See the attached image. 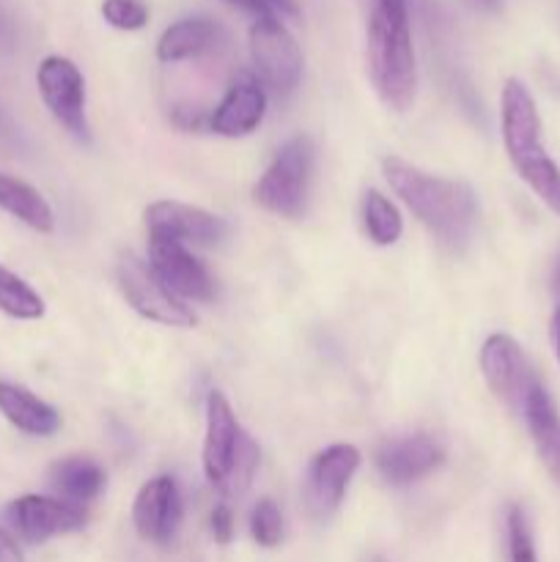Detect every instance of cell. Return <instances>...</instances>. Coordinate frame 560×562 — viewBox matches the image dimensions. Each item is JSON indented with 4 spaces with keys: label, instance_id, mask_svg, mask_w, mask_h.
Segmentation results:
<instances>
[{
    "label": "cell",
    "instance_id": "5b68a950",
    "mask_svg": "<svg viewBox=\"0 0 560 562\" xmlns=\"http://www.w3.org/2000/svg\"><path fill=\"white\" fill-rule=\"evenodd\" d=\"M115 278H119L126 302L148 322H157L163 327H192L195 324V313L157 278L152 263L126 252L115 267Z\"/></svg>",
    "mask_w": 560,
    "mask_h": 562
},
{
    "label": "cell",
    "instance_id": "4316f807",
    "mask_svg": "<svg viewBox=\"0 0 560 562\" xmlns=\"http://www.w3.org/2000/svg\"><path fill=\"white\" fill-rule=\"evenodd\" d=\"M225 3L247 11V14H253L256 20H283V16L300 14L296 0H225Z\"/></svg>",
    "mask_w": 560,
    "mask_h": 562
},
{
    "label": "cell",
    "instance_id": "4fadbf2b",
    "mask_svg": "<svg viewBox=\"0 0 560 562\" xmlns=\"http://www.w3.org/2000/svg\"><path fill=\"white\" fill-rule=\"evenodd\" d=\"M181 519H184V503L173 477L157 475L143 483L132 508V521L143 541L165 547L176 538Z\"/></svg>",
    "mask_w": 560,
    "mask_h": 562
},
{
    "label": "cell",
    "instance_id": "ffe728a7",
    "mask_svg": "<svg viewBox=\"0 0 560 562\" xmlns=\"http://www.w3.org/2000/svg\"><path fill=\"white\" fill-rule=\"evenodd\" d=\"M0 209L38 234H49L55 225L53 209L44 201L42 192L9 173H0Z\"/></svg>",
    "mask_w": 560,
    "mask_h": 562
},
{
    "label": "cell",
    "instance_id": "1f68e13d",
    "mask_svg": "<svg viewBox=\"0 0 560 562\" xmlns=\"http://www.w3.org/2000/svg\"><path fill=\"white\" fill-rule=\"evenodd\" d=\"M552 289H555V294L560 296V258H558V263H555V274H552Z\"/></svg>",
    "mask_w": 560,
    "mask_h": 562
},
{
    "label": "cell",
    "instance_id": "9c48e42d",
    "mask_svg": "<svg viewBox=\"0 0 560 562\" xmlns=\"http://www.w3.org/2000/svg\"><path fill=\"white\" fill-rule=\"evenodd\" d=\"M36 82L38 93H42L44 104L55 115V121L77 140H88L86 80H82L80 69L69 58L49 55L38 64Z\"/></svg>",
    "mask_w": 560,
    "mask_h": 562
},
{
    "label": "cell",
    "instance_id": "ba28073f",
    "mask_svg": "<svg viewBox=\"0 0 560 562\" xmlns=\"http://www.w3.org/2000/svg\"><path fill=\"white\" fill-rule=\"evenodd\" d=\"M481 371L489 390L503 401L508 409H525V401L538 387V376L533 373L525 351L508 335H489L481 349Z\"/></svg>",
    "mask_w": 560,
    "mask_h": 562
},
{
    "label": "cell",
    "instance_id": "8fae6325",
    "mask_svg": "<svg viewBox=\"0 0 560 562\" xmlns=\"http://www.w3.org/2000/svg\"><path fill=\"white\" fill-rule=\"evenodd\" d=\"M247 434L236 423L234 409L223 393H209L206 398V439H203V475L214 488L223 492L245 448Z\"/></svg>",
    "mask_w": 560,
    "mask_h": 562
},
{
    "label": "cell",
    "instance_id": "5bb4252c",
    "mask_svg": "<svg viewBox=\"0 0 560 562\" xmlns=\"http://www.w3.org/2000/svg\"><path fill=\"white\" fill-rule=\"evenodd\" d=\"M148 236H165L179 245H217L225 239L228 225L206 209L179 201H157L146 209Z\"/></svg>",
    "mask_w": 560,
    "mask_h": 562
},
{
    "label": "cell",
    "instance_id": "d6a6232c",
    "mask_svg": "<svg viewBox=\"0 0 560 562\" xmlns=\"http://www.w3.org/2000/svg\"><path fill=\"white\" fill-rule=\"evenodd\" d=\"M0 132H9V121H5L3 113H0Z\"/></svg>",
    "mask_w": 560,
    "mask_h": 562
},
{
    "label": "cell",
    "instance_id": "cb8c5ba5",
    "mask_svg": "<svg viewBox=\"0 0 560 562\" xmlns=\"http://www.w3.org/2000/svg\"><path fill=\"white\" fill-rule=\"evenodd\" d=\"M505 538H508V562H538L536 538L530 521L519 505H508L505 514Z\"/></svg>",
    "mask_w": 560,
    "mask_h": 562
},
{
    "label": "cell",
    "instance_id": "2e32d148",
    "mask_svg": "<svg viewBox=\"0 0 560 562\" xmlns=\"http://www.w3.org/2000/svg\"><path fill=\"white\" fill-rule=\"evenodd\" d=\"M267 113V93L253 77H242L225 91L209 119V130L223 137H245L258 130Z\"/></svg>",
    "mask_w": 560,
    "mask_h": 562
},
{
    "label": "cell",
    "instance_id": "e0dca14e",
    "mask_svg": "<svg viewBox=\"0 0 560 562\" xmlns=\"http://www.w3.org/2000/svg\"><path fill=\"white\" fill-rule=\"evenodd\" d=\"M223 44V27L206 16H187L173 22L157 42V58L163 64H179V60L201 58L214 53Z\"/></svg>",
    "mask_w": 560,
    "mask_h": 562
},
{
    "label": "cell",
    "instance_id": "3957f363",
    "mask_svg": "<svg viewBox=\"0 0 560 562\" xmlns=\"http://www.w3.org/2000/svg\"><path fill=\"white\" fill-rule=\"evenodd\" d=\"M500 130L508 159L533 192L560 217V168L541 143V119L533 93L516 77L505 80L500 97Z\"/></svg>",
    "mask_w": 560,
    "mask_h": 562
},
{
    "label": "cell",
    "instance_id": "484cf974",
    "mask_svg": "<svg viewBox=\"0 0 560 562\" xmlns=\"http://www.w3.org/2000/svg\"><path fill=\"white\" fill-rule=\"evenodd\" d=\"M102 16L119 31H141L148 25V5L143 0H104Z\"/></svg>",
    "mask_w": 560,
    "mask_h": 562
},
{
    "label": "cell",
    "instance_id": "7402d4cb",
    "mask_svg": "<svg viewBox=\"0 0 560 562\" xmlns=\"http://www.w3.org/2000/svg\"><path fill=\"white\" fill-rule=\"evenodd\" d=\"M362 225L373 245L390 247L401 239L404 234V220L395 203L379 190H368L362 198Z\"/></svg>",
    "mask_w": 560,
    "mask_h": 562
},
{
    "label": "cell",
    "instance_id": "7a4b0ae2",
    "mask_svg": "<svg viewBox=\"0 0 560 562\" xmlns=\"http://www.w3.org/2000/svg\"><path fill=\"white\" fill-rule=\"evenodd\" d=\"M368 71L379 99L395 113L415 104L417 64L406 0H373L368 14Z\"/></svg>",
    "mask_w": 560,
    "mask_h": 562
},
{
    "label": "cell",
    "instance_id": "9a60e30c",
    "mask_svg": "<svg viewBox=\"0 0 560 562\" xmlns=\"http://www.w3.org/2000/svg\"><path fill=\"white\" fill-rule=\"evenodd\" d=\"M445 450L428 434H412V437L388 439L377 450V470L393 486H406L421 477L432 475L443 467Z\"/></svg>",
    "mask_w": 560,
    "mask_h": 562
},
{
    "label": "cell",
    "instance_id": "7c38bea8",
    "mask_svg": "<svg viewBox=\"0 0 560 562\" xmlns=\"http://www.w3.org/2000/svg\"><path fill=\"white\" fill-rule=\"evenodd\" d=\"M148 263L179 300L209 302L214 296L212 274L187 250V245L165 239V236H152L148 239Z\"/></svg>",
    "mask_w": 560,
    "mask_h": 562
},
{
    "label": "cell",
    "instance_id": "603a6c76",
    "mask_svg": "<svg viewBox=\"0 0 560 562\" xmlns=\"http://www.w3.org/2000/svg\"><path fill=\"white\" fill-rule=\"evenodd\" d=\"M0 311L11 318L33 322V318L44 316V302L25 280L0 267Z\"/></svg>",
    "mask_w": 560,
    "mask_h": 562
},
{
    "label": "cell",
    "instance_id": "83f0119b",
    "mask_svg": "<svg viewBox=\"0 0 560 562\" xmlns=\"http://www.w3.org/2000/svg\"><path fill=\"white\" fill-rule=\"evenodd\" d=\"M209 521H212V536L217 543H228L231 536H234V514H231V508L225 503L214 505L212 516H209Z\"/></svg>",
    "mask_w": 560,
    "mask_h": 562
},
{
    "label": "cell",
    "instance_id": "52a82bcc",
    "mask_svg": "<svg viewBox=\"0 0 560 562\" xmlns=\"http://www.w3.org/2000/svg\"><path fill=\"white\" fill-rule=\"evenodd\" d=\"M360 470V450L355 445H329L311 461L302 486V499L313 519L324 521L340 508L351 477Z\"/></svg>",
    "mask_w": 560,
    "mask_h": 562
},
{
    "label": "cell",
    "instance_id": "d6986e66",
    "mask_svg": "<svg viewBox=\"0 0 560 562\" xmlns=\"http://www.w3.org/2000/svg\"><path fill=\"white\" fill-rule=\"evenodd\" d=\"M0 412L11 426L31 437H53L60 428L58 412L20 384L0 382Z\"/></svg>",
    "mask_w": 560,
    "mask_h": 562
},
{
    "label": "cell",
    "instance_id": "44dd1931",
    "mask_svg": "<svg viewBox=\"0 0 560 562\" xmlns=\"http://www.w3.org/2000/svg\"><path fill=\"white\" fill-rule=\"evenodd\" d=\"M49 481L58 494H64L66 503H91L104 488V472L97 461L91 459H64L53 464Z\"/></svg>",
    "mask_w": 560,
    "mask_h": 562
},
{
    "label": "cell",
    "instance_id": "8992f818",
    "mask_svg": "<svg viewBox=\"0 0 560 562\" xmlns=\"http://www.w3.org/2000/svg\"><path fill=\"white\" fill-rule=\"evenodd\" d=\"M250 58L256 75L269 91L285 93L300 86L302 53L280 20H256L250 27Z\"/></svg>",
    "mask_w": 560,
    "mask_h": 562
},
{
    "label": "cell",
    "instance_id": "f546056e",
    "mask_svg": "<svg viewBox=\"0 0 560 562\" xmlns=\"http://www.w3.org/2000/svg\"><path fill=\"white\" fill-rule=\"evenodd\" d=\"M552 344H555V351H558V360H560V307L555 311V316H552Z\"/></svg>",
    "mask_w": 560,
    "mask_h": 562
},
{
    "label": "cell",
    "instance_id": "6da1fadb",
    "mask_svg": "<svg viewBox=\"0 0 560 562\" xmlns=\"http://www.w3.org/2000/svg\"><path fill=\"white\" fill-rule=\"evenodd\" d=\"M382 170L390 190L412 209V214L439 241H445L453 250H461L470 241L478 217L475 195H472L470 184L426 173V170L415 168L399 157H384Z\"/></svg>",
    "mask_w": 560,
    "mask_h": 562
},
{
    "label": "cell",
    "instance_id": "4dcf8cb0",
    "mask_svg": "<svg viewBox=\"0 0 560 562\" xmlns=\"http://www.w3.org/2000/svg\"><path fill=\"white\" fill-rule=\"evenodd\" d=\"M472 3H475V5H481V9H486V11H494V9H500V0H472Z\"/></svg>",
    "mask_w": 560,
    "mask_h": 562
},
{
    "label": "cell",
    "instance_id": "f1b7e54d",
    "mask_svg": "<svg viewBox=\"0 0 560 562\" xmlns=\"http://www.w3.org/2000/svg\"><path fill=\"white\" fill-rule=\"evenodd\" d=\"M0 562H25L16 541L5 530H0Z\"/></svg>",
    "mask_w": 560,
    "mask_h": 562
},
{
    "label": "cell",
    "instance_id": "ac0fdd59",
    "mask_svg": "<svg viewBox=\"0 0 560 562\" xmlns=\"http://www.w3.org/2000/svg\"><path fill=\"white\" fill-rule=\"evenodd\" d=\"M522 417H525L527 431H530L533 445H536L538 459H541V464L547 467L552 481L560 486V415L555 409L549 393L544 390V384H538L527 395Z\"/></svg>",
    "mask_w": 560,
    "mask_h": 562
},
{
    "label": "cell",
    "instance_id": "277c9868",
    "mask_svg": "<svg viewBox=\"0 0 560 562\" xmlns=\"http://www.w3.org/2000/svg\"><path fill=\"white\" fill-rule=\"evenodd\" d=\"M313 162H316V148L311 137L296 135L285 140L253 190L258 206L280 217H300L311 195Z\"/></svg>",
    "mask_w": 560,
    "mask_h": 562
},
{
    "label": "cell",
    "instance_id": "30bf717a",
    "mask_svg": "<svg viewBox=\"0 0 560 562\" xmlns=\"http://www.w3.org/2000/svg\"><path fill=\"white\" fill-rule=\"evenodd\" d=\"M86 519L82 505L42 497V494H25L5 508V521L27 543H44L55 536L82 530Z\"/></svg>",
    "mask_w": 560,
    "mask_h": 562
},
{
    "label": "cell",
    "instance_id": "d4e9b609",
    "mask_svg": "<svg viewBox=\"0 0 560 562\" xmlns=\"http://www.w3.org/2000/svg\"><path fill=\"white\" fill-rule=\"evenodd\" d=\"M250 536L258 547L272 549L283 538V514L272 499H261L250 514Z\"/></svg>",
    "mask_w": 560,
    "mask_h": 562
}]
</instances>
